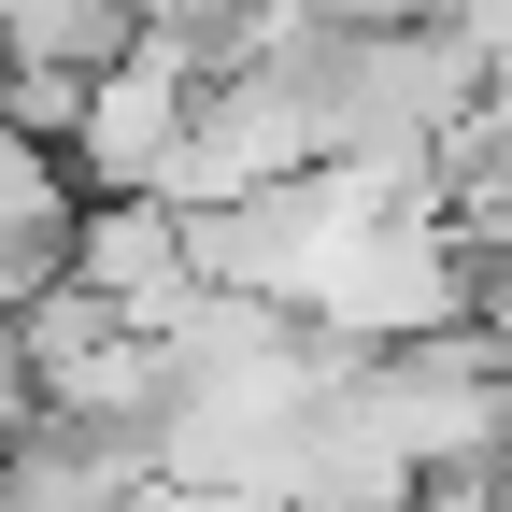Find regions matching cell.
I'll return each mask as SVG.
<instances>
[{"instance_id":"6da1fadb","label":"cell","mask_w":512,"mask_h":512,"mask_svg":"<svg viewBox=\"0 0 512 512\" xmlns=\"http://www.w3.org/2000/svg\"><path fill=\"white\" fill-rule=\"evenodd\" d=\"M72 285H100L128 328H171V313L200 299V214H171V200H86Z\"/></svg>"},{"instance_id":"7a4b0ae2","label":"cell","mask_w":512,"mask_h":512,"mask_svg":"<svg viewBox=\"0 0 512 512\" xmlns=\"http://www.w3.org/2000/svg\"><path fill=\"white\" fill-rule=\"evenodd\" d=\"M143 29H157V0H15V15H0V57H15V72L100 86V72L143 57Z\"/></svg>"}]
</instances>
